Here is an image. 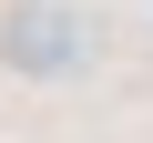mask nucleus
<instances>
[{"mask_svg":"<svg viewBox=\"0 0 153 143\" xmlns=\"http://www.w3.org/2000/svg\"><path fill=\"white\" fill-rule=\"evenodd\" d=\"M82 51H92V31L71 21L61 0H10V10H0V61H10V72H31V82L82 72Z\"/></svg>","mask_w":153,"mask_h":143,"instance_id":"f257e3e1","label":"nucleus"}]
</instances>
